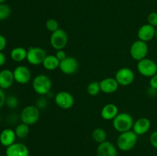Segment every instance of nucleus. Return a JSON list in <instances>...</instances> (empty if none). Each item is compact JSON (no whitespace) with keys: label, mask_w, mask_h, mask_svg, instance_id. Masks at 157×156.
Here are the masks:
<instances>
[{"label":"nucleus","mask_w":157,"mask_h":156,"mask_svg":"<svg viewBox=\"0 0 157 156\" xmlns=\"http://www.w3.org/2000/svg\"><path fill=\"white\" fill-rule=\"evenodd\" d=\"M156 35V28L150 25V24H145L141 26L137 32V37L139 40L148 42L153 40Z\"/></svg>","instance_id":"14"},{"label":"nucleus","mask_w":157,"mask_h":156,"mask_svg":"<svg viewBox=\"0 0 157 156\" xmlns=\"http://www.w3.org/2000/svg\"><path fill=\"white\" fill-rule=\"evenodd\" d=\"M150 126H151V122L150 119L142 117L135 121L132 129L137 136H143L150 130Z\"/></svg>","instance_id":"18"},{"label":"nucleus","mask_w":157,"mask_h":156,"mask_svg":"<svg viewBox=\"0 0 157 156\" xmlns=\"http://www.w3.org/2000/svg\"><path fill=\"white\" fill-rule=\"evenodd\" d=\"M115 79L119 85L127 87L133 84L135 79L134 72L128 67H122L116 72Z\"/></svg>","instance_id":"9"},{"label":"nucleus","mask_w":157,"mask_h":156,"mask_svg":"<svg viewBox=\"0 0 157 156\" xmlns=\"http://www.w3.org/2000/svg\"><path fill=\"white\" fill-rule=\"evenodd\" d=\"M137 136L133 130L121 133L117 140V146L123 151H130L137 142Z\"/></svg>","instance_id":"1"},{"label":"nucleus","mask_w":157,"mask_h":156,"mask_svg":"<svg viewBox=\"0 0 157 156\" xmlns=\"http://www.w3.org/2000/svg\"><path fill=\"white\" fill-rule=\"evenodd\" d=\"M87 91L89 95L92 96H95L99 94L101 90V87H100V82L98 81H93L90 82L87 87Z\"/></svg>","instance_id":"25"},{"label":"nucleus","mask_w":157,"mask_h":156,"mask_svg":"<svg viewBox=\"0 0 157 156\" xmlns=\"http://www.w3.org/2000/svg\"><path fill=\"white\" fill-rule=\"evenodd\" d=\"M14 82L13 71L9 69H3L0 71V88L7 90L13 85Z\"/></svg>","instance_id":"16"},{"label":"nucleus","mask_w":157,"mask_h":156,"mask_svg":"<svg viewBox=\"0 0 157 156\" xmlns=\"http://www.w3.org/2000/svg\"><path fill=\"white\" fill-rule=\"evenodd\" d=\"M148 51L149 47L147 43L139 39L132 44L130 49V56L136 61H140L147 58Z\"/></svg>","instance_id":"5"},{"label":"nucleus","mask_w":157,"mask_h":156,"mask_svg":"<svg viewBox=\"0 0 157 156\" xmlns=\"http://www.w3.org/2000/svg\"><path fill=\"white\" fill-rule=\"evenodd\" d=\"M6 96L4 90L0 88V109L6 104Z\"/></svg>","instance_id":"34"},{"label":"nucleus","mask_w":157,"mask_h":156,"mask_svg":"<svg viewBox=\"0 0 157 156\" xmlns=\"http://www.w3.org/2000/svg\"><path fill=\"white\" fill-rule=\"evenodd\" d=\"M40 118V110L36 106L30 105L25 107L21 112L20 119L21 122L29 125H34Z\"/></svg>","instance_id":"4"},{"label":"nucleus","mask_w":157,"mask_h":156,"mask_svg":"<svg viewBox=\"0 0 157 156\" xmlns=\"http://www.w3.org/2000/svg\"><path fill=\"white\" fill-rule=\"evenodd\" d=\"M147 21L148 24L150 25L153 26L154 28H157V12H153L149 14L148 17H147Z\"/></svg>","instance_id":"29"},{"label":"nucleus","mask_w":157,"mask_h":156,"mask_svg":"<svg viewBox=\"0 0 157 156\" xmlns=\"http://www.w3.org/2000/svg\"><path fill=\"white\" fill-rule=\"evenodd\" d=\"M137 70L142 76L152 77L157 73L156 63L150 58H144L137 63Z\"/></svg>","instance_id":"7"},{"label":"nucleus","mask_w":157,"mask_h":156,"mask_svg":"<svg viewBox=\"0 0 157 156\" xmlns=\"http://www.w3.org/2000/svg\"><path fill=\"white\" fill-rule=\"evenodd\" d=\"M92 138L97 143L101 144L107 141V133L101 128H96L92 132Z\"/></svg>","instance_id":"24"},{"label":"nucleus","mask_w":157,"mask_h":156,"mask_svg":"<svg viewBox=\"0 0 157 156\" xmlns=\"http://www.w3.org/2000/svg\"><path fill=\"white\" fill-rule=\"evenodd\" d=\"M134 121L131 115L127 113H118L113 119V127L119 132H125L133 128Z\"/></svg>","instance_id":"3"},{"label":"nucleus","mask_w":157,"mask_h":156,"mask_svg":"<svg viewBox=\"0 0 157 156\" xmlns=\"http://www.w3.org/2000/svg\"><path fill=\"white\" fill-rule=\"evenodd\" d=\"M119 84L116 79L113 77H107L103 79L100 82V87H101V92L107 94L113 93L117 90L119 87Z\"/></svg>","instance_id":"17"},{"label":"nucleus","mask_w":157,"mask_h":156,"mask_svg":"<svg viewBox=\"0 0 157 156\" xmlns=\"http://www.w3.org/2000/svg\"><path fill=\"white\" fill-rule=\"evenodd\" d=\"M97 154L98 156H117V150L112 142L105 141L98 146Z\"/></svg>","instance_id":"15"},{"label":"nucleus","mask_w":157,"mask_h":156,"mask_svg":"<svg viewBox=\"0 0 157 156\" xmlns=\"http://www.w3.org/2000/svg\"><path fill=\"white\" fill-rule=\"evenodd\" d=\"M150 88L153 89V90H157V73L154 75V76L150 77Z\"/></svg>","instance_id":"33"},{"label":"nucleus","mask_w":157,"mask_h":156,"mask_svg":"<svg viewBox=\"0 0 157 156\" xmlns=\"http://www.w3.org/2000/svg\"><path fill=\"white\" fill-rule=\"evenodd\" d=\"M7 45V40L6 37L3 36L2 35H0V51H2L6 48Z\"/></svg>","instance_id":"35"},{"label":"nucleus","mask_w":157,"mask_h":156,"mask_svg":"<svg viewBox=\"0 0 157 156\" xmlns=\"http://www.w3.org/2000/svg\"><path fill=\"white\" fill-rule=\"evenodd\" d=\"M155 38H156V39L157 40V28H156V35H155Z\"/></svg>","instance_id":"38"},{"label":"nucleus","mask_w":157,"mask_h":156,"mask_svg":"<svg viewBox=\"0 0 157 156\" xmlns=\"http://www.w3.org/2000/svg\"><path fill=\"white\" fill-rule=\"evenodd\" d=\"M156 69H157V63H156Z\"/></svg>","instance_id":"39"},{"label":"nucleus","mask_w":157,"mask_h":156,"mask_svg":"<svg viewBox=\"0 0 157 156\" xmlns=\"http://www.w3.org/2000/svg\"><path fill=\"white\" fill-rule=\"evenodd\" d=\"M42 65L47 70H55L59 67L60 61L55 55H47L43 61Z\"/></svg>","instance_id":"22"},{"label":"nucleus","mask_w":157,"mask_h":156,"mask_svg":"<svg viewBox=\"0 0 157 156\" xmlns=\"http://www.w3.org/2000/svg\"><path fill=\"white\" fill-rule=\"evenodd\" d=\"M16 138L15 130L9 128H5L0 133V144L2 146L7 148L15 143Z\"/></svg>","instance_id":"19"},{"label":"nucleus","mask_w":157,"mask_h":156,"mask_svg":"<svg viewBox=\"0 0 157 156\" xmlns=\"http://www.w3.org/2000/svg\"><path fill=\"white\" fill-rule=\"evenodd\" d=\"M36 106L39 110H44L48 106V100L44 96H41L36 101Z\"/></svg>","instance_id":"30"},{"label":"nucleus","mask_w":157,"mask_h":156,"mask_svg":"<svg viewBox=\"0 0 157 156\" xmlns=\"http://www.w3.org/2000/svg\"><path fill=\"white\" fill-rule=\"evenodd\" d=\"M10 57L15 62H22L27 58V50L22 47H15L11 50Z\"/></svg>","instance_id":"21"},{"label":"nucleus","mask_w":157,"mask_h":156,"mask_svg":"<svg viewBox=\"0 0 157 156\" xmlns=\"http://www.w3.org/2000/svg\"><path fill=\"white\" fill-rule=\"evenodd\" d=\"M47 56L45 50L40 47H30L27 50V61L32 65L42 64Z\"/></svg>","instance_id":"8"},{"label":"nucleus","mask_w":157,"mask_h":156,"mask_svg":"<svg viewBox=\"0 0 157 156\" xmlns=\"http://www.w3.org/2000/svg\"><path fill=\"white\" fill-rule=\"evenodd\" d=\"M6 156H29V149L25 144L15 142L6 148Z\"/></svg>","instance_id":"13"},{"label":"nucleus","mask_w":157,"mask_h":156,"mask_svg":"<svg viewBox=\"0 0 157 156\" xmlns=\"http://www.w3.org/2000/svg\"><path fill=\"white\" fill-rule=\"evenodd\" d=\"M15 135L19 139H25L29 136V132H30V128L29 125L25 123H21L18 124L15 128Z\"/></svg>","instance_id":"23"},{"label":"nucleus","mask_w":157,"mask_h":156,"mask_svg":"<svg viewBox=\"0 0 157 156\" xmlns=\"http://www.w3.org/2000/svg\"><path fill=\"white\" fill-rule=\"evenodd\" d=\"M11 12H12L11 8L8 5L5 3L0 4V21L7 19L10 16Z\"/></svg>","instance_id":"26"},{"label":"nucleus","mask_w":157,"mask_h":156,"mask_svg":"<svg viewBox=\"0 0 157 156\" xmlns=\"http://www.w3.org/2000/svg\"><path fill=\"white\" fill-rule=\"evenodd\" d=\"M6 62V57L2 51H0V67L4 65Z\"/></svg>","instance_id":"36"},{"label":"nucleus","mask_w":157,"mask_h":156,"mask_svg":"<svg viewBox=\"0 0 157 156\" xmlns=\"http://www.w3.org/2000/svg\"><path fill=\"white\" fill-rule=\"evenodd\" d=\"M6 104L9 109H15L18 106V99L14 95H10V96L6 97Z\"/></svg>","instance_id":"28"},{"label":"nucleus","mask_w":157,"mask_h":156,"mask_svg":"<svg viewBox=\"0 0 157 156\" xmlns=\"http://www.w3.org/2000/svg\"><path fill=\"white\" fill-rule=\"evenodd\" d=\"M15 81L19 84H26L30 81L32 73L29 67L20 65L15 67L13 70Z\"/></svg>","instance_id":"12"},{"label":"nucleus","mask_w":157,"mask_h":156,"mask_svg":"<svg viewBox=\"0 0 157 156\" xmlns=\"http://www.w3.org/2000/svg\"><path fill=\"white\" fill-rule=\"evenodd\" d=\"M52 87V80L45 74H38L32 80V88L40 96L47 95L51 92Z\"/></svg>","instance_id":"2"},{"label":"nucleus","mask_w":157,"mask_h":156,"mask_svg":"<svg viewBox=\"0 0 157 156\" xmlns=\"http://www.w3.org/2000/svg\"><path fill=\"white\" fill-rule=\"evenodd\" d=\"M79 67L78 60L74 57H67L60 62L59 68L63 73L71 75L76 73Z\"/></svg>","instance_id":"11"},{"label":"nucleus","mask_w":157,"mask_h":156,"mask_svg":"<svg viewBox=\"0 0 157 156\" xmlns=\"http://www.w3.org/2000/svg\"><path fill=\"white\" fill-rule=\"evenodd\" d=\"M67 41H68V38H67V33L62 28H59L55 32H52L51 35V45L56 50H63L67 45Z\"/></svg>","instance_id":"6"},{"label":"nucleus","mask_w":157,"mask_h":156,"mask_svg":"<svg viewBox=\"0 0 157 156\" xmlns=\"http://www.w3.org/2000/svg\"><path fill=\"white\" fill-rule=\"evenodd\" d=\"M118 107L113 103L106 104L102 108L101 112V116L105 120H113L118 115Z\"/></svg>","instance_id":"20"},{"label":"nucleus","mask_w":157,"mask_h":156,"mask_svg":"<svg viewBox=\"0 0 157 156\" xmlns=\"http://www.w3.org/2000/svg\"><path fill=\"white\" fill-rule=\"evenodd\" d=\"M6 0H0V4H2V3H5V2H6Z\"/></svg>","instance_id":"37"},{"label":"nucleus","mask_w":157,"mask_h":156,"mask_svg":"<svg viewBox=\"0 0 157 156\" xmlns=\"http://www.w3.org/2000/svg\"><path fill=\"white\" fill-rule=\"evenodd\" d=\"M45 27L48 32L52 33V32H55V31L59 29V24H58V21L55 20V18H50L46 21Z\"/></svg>","instance_id":"27"},{"label":"nucleus","mask_w":157,"mask_h":156,"mask_svg":"<svg viewBox=\"0 0 157 156\" xmlns=\"http://www.w3.org/2000/svg\"><path fill=\"white\" fill-rule=\"evenodd\" d=\"M150 142L153 148L157 149V131L151 133L150 136Z\"/></svg>","instance_id":"31"},{"label":"nucleus","mask_w":157,"mask_h":156,"mask_svg":"<svg viewBox=\"0 0 157 156\" xmlns=\"http://www.w3.org/2000/svg\"><path fill=\"white\" fill-rule=\"evenodd\" d=\"M56 105L62 110H69L75 104V98L67 91H60L55 96Z\"/></svg>","instance_id":"10"},{"label":"nucleus","mask_w":157,"mask_h":156,"mask_svg":"<svg viewBox=\"0 0 157 156\" xmlns=\"http://www.w3.org/2000/svg\"><path fill=\"white\" fill-rule=\"evenodd\" d=\"M55 57H56V58L59 60L60 62H61V61H63V60L65 59L67 56V54H66V52L64 51V49H63V50H57L56 54H55Z\"/></svg>","instance_id":"32"}]
</instances>
